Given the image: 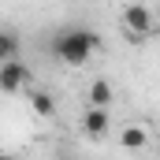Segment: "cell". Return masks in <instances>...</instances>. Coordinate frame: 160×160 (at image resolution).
I'll return each instance as SVG.
<instances>
[{"label":"cell","instance_id":"cell-1","mask_svg":"<svg viewBox=\"0 0 160 160\" xmlns=\"http://www.w3.org/2000/svg\"><path fill=\"white\" fill-rule=\"evenodd\" d=\"M101 48V38L89 30V26H63L56 38H52V56L67 67H82L93 60V52Z\"/></svg>","mask_w":160,"mask_h":160},{"label":"cell","instance_id":"cell-2","mask_svg":"<svg viewBox=\"0 0 160 160\" xmlns=\"http://www.w3.org/2000/svg\"><path fill=\"white\" fill-rule=\"evenodd\" d=\"M153 26H157V15H153V8L149 4H142V0H134V4H127L123 8V30L130 34V38H149L153 34Z\"/></svg>","mask_w":160,"mask_h":160},{"label":"cell","instance_id":"cell-3","mask_svg":"<svg viewBox=\"0 0 160 160\" xmlns=\"http://www.w3.org/2000/svg\"><path fill=\"white\" fill-rule=\"evenodd\" d=\"M30 86V67L15 56V60H4L0 63V93H8V97H15V93H22Z\"/></svg>","mask_w":160,"mask_h":160},{"label":"cell","instance_id":"cell-4","mask_svg":"<svg viewBox=\"0 0 160 160\" xmlns=\"http://www.w3.org/2000/svg\"><path fill=\"white\" fill-rule=\"evenodd\" d=\"M82 130H86L89 138H104V134L112 130L108 108H101V104H86V112H82Z\"/></svg>","mask_w":160,"mask_h":160},{"label":"cell","instance_id":"cell-5","mask_svg":"<svg viewBox=\"0 0 160 160\" xmlns=\"http://www.w3.org/2000/svg\"><path fill=\"white\" fill-rule=\"evenodd\" d=\"M116 101V86L108 78H93L89 82V89H86V104H101V108H108Z\"/></svg>","mask_w":160,"mask_h":160},{"label":"cell","instance_id":"cell-6","mask_svg":"<svg viewBox=\"0 0 160 160\" xmlns=\"http://www.w3.org/2000/svg\"><path fill=\"white\" fill-rule=\"evenodd\" d=\"M30 112H34L38 119H52V116H56V97H52L48 89H34V93H30Z\"/></svg>","mask_w":160,"mask_h":160},{"label":"cell","instance_id":"cell-7","mask_svg":"<svg viewBox=\"0 0 160 160\" xmlns=\"http://www.w3.org/2000/svg\"><path fill=\"white\" fill-rule=\"evenodd\" d=\"M19 48H22V38H19L15 30L0 26V63H4V60H15V56H19Z\"/></svg>","mask_w":160,"mask_h":160},{"label":"cell","instance_id":"cell-8","mask_svg":"<svg viewBox=\"0 0 160 160\" xmlns=\"http://www.w3.org/2000/svg\"><path fill=\"white\" fill-rule=\"evenodd\" d=\"M145 142H149L145 127H127V130L119 134V145H123V149H145Z\"/></svg>","mask_w":160,"mask_h":160}]
</instances>
